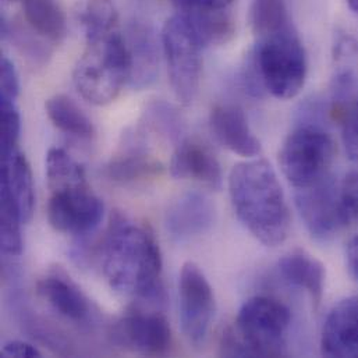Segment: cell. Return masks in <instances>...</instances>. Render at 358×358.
<instances>
[{"mask_svg":"<svg viewBox=\"0 0 358 358\" xmlns=\"http://www.w3.org/2000/svg\"><path fill=\"white\" fill-rule=\"evenodd\" d=\"M343 120V144L349 158L358 164V95L352 106L342 117Z\"/></svg>","mask_w":358,"mask_h":358,"instance_id":"obj_31","label":"cell"},{"mask_svg":"<svg viewBox=\"0 0 358 358\" xmlns=\"http://www.w3.org/2000/svg\"><path fill=\"white\" fill-rule=\"evenodd\" d=\"M348 6L350 7L352 11L358 14V0H348Z\"/></svg>","mask_w":358,"mask_h":358,"instance_id":"obj_37","label":"cell"},{"mask_svg":"<svg viewBox=\"0 0 358 358\" xmlns=\"http://www.w3.org/2000/svg\"><path fill=\"white\" fill-rule=\"evenodd\" d=\"M180 325L194 349H202L215 320L213 290L203 272L194 262L182 265L179 278Z\"/></svg>","mask_w":358,"mask_h":358,"instance_id":"obj_8","label":"cell"},{"mask_svg":"<svg viewBox=\"0 0 358 358\" xmlns=\"http://www.w3.org/2000/svg\"><path fill=\"white\" fill-rule=\"evenodd\" d=\"M105 206L88 184L50 192L48 220L50 226L66 234H87L94 231L103 219Z\"/></svg>","mask_w":358,"mask_h":358,"instance_id":"obj_10","label":"cell"},{"mask_svg":"<svg viewBox=\"0 0 358 358\" xmlns=\"http://www.w3.org/2000/svg\"><path fill=\"white\" fill-rule=\"evenodd\" d=\"M341 195L349 220L358 223V171L350 172L341 182Z\"/></svg>","mask_w":358,"mask_h":358,"instance_id":"obj_33","label":"cell"},{"mask_svg":"<svg viewBox=\"0 0 358 358\" xmlns=\"http://www.w3.org/2000/svg\"><path fill=\"white\" fill-rule=\"evenodd\" d=\"M45 110L52 124L60 131L80 138L94 136V124L80 106L66 95H55L45 103Z\"/></svg>","mask_w":358,"mask_h":358,"instance_id":"obj_23","label":"cell"},{"mask_svg":"<svg viewBox=\"0 0 358 358\" xmlns=\"http://www.w3.org/2000/svg\"><path fill=\"white\" fill-rule=\"evenodd\" d=\"M321 350L327 357L358 358V296L341 301L328 314Z\"/></svg>","mask_w":358,"mask_h":358,"instance_id":"obj_17","label":"cell"},{"mask_svg":"<svg viewBox=\"0 0 358 358\" xmlns=\"http://www.w3.org/2000/svg\"><path fill=\"white\" fill-rule=\"evenodd\" d=\"M143 129L157 133L159 137L179 144L182 134V122L178 110L165 103L154 102L150 103L144 112Z\"/></svg>","mask_w":358,"mask_h":358,"instance_id":"obj_29","label":"cell"},{"mask_svg":"<svg viewBox=\"0 0 358 358\" xmlns=\"http://www.w3.org/2000/svg\"><path fill=\"white\" fill-rule=\"evenodd\" d=\"M144 134L143 129H137L134 133L126 136L120 152L105 168L108 179L129 184L154 179L164 173V165L150 154Z\"/></svg>","mask_w":358,"mask_h":358,"instance_id":"obj_15","label":"cell"},{"mask_svg":"<svg viewBox=\"0 0 358 358\" xmlns=\"http://www.w3.org/2000/svg\"><path fill=\"white\" fill-rule=\"evenodd\" d=\"M180 14L188 21L202 48L224 45L236 32L234 20L226 8H189Z\"/></svg>","mask_w":358,"mask_h":358,"instance_id":"obj_21","label":"cell"},{"mask_svg":"<svg viewBox=\"0 0 358 358\" xmlns=\"http://www.w3.org/2000/svg\"><path fill=\"white\" fill-rule=\"evenodd\" d=\"M346 261L348 269L352 278L358 282V236L350 240L346 250Z\"/></svg>","mask_w":358,"mask_h":358,"instance_id":"obj_36","label":"cell"},{"mask_svg":"<svg viewBox=\"0 0 358 358\" xmlns=\"http://www.w3.org/2000/svg\"><path fill=\"white\" fill-rule=\"evenodd\" d=\"M101 259L103 275L113 290L162 306V255L147 227L116 212L101 244Z\"/></svg>","mask_w":358,"mask_h":358,"instance_id":"obj_1","label":"cell"},{"mask_svg":"<svg viewBox=\"0 0 358 358\" xmlns=\"http://www.w3.org/2000/svg\"><path fill=\"white\" fill-rule=\"evenodd\" d=\"M233 209L244 227L264 245L278 247L290 233V209L279 179L264 159L238 164L229 176Z\"/></svg>","mask_w":358,"mask_h":358,"instance_id":"obj_2","label":"cell"},{"mask_svg":"<svg viewBox=\"0 0 358 358\" xmlns=\"http://www.w3.org/2000/svg\"><path fill=\"white\" fill-rule=\"evenodd\" d=\"M336 145L328 131L306 123L294 129L279 152L285 178L296 188L310 187L331 176Z\"/></svg>","mask_w":358,"mask_h":358,"instance_id":"obj_6","label":"cell"},{"mask_svg":"<svg viewBox=\"0 0 358 358\" xmlns=\"http://www.w3.org/2000/svg\"><path fill=\"white\" fill-rule=\"evenodd\" d=\"M294 199L307 230L317 240H332L350 223L343 206L341 184L332 176L296 189Z\"/></svg>","mask_w":358,"mask_h":358,"instance_id":"obj_9","label":"cell"},{"mask_svg":"<svg viewBox=\"0 0 358 358\" xmlns=\"http://www.w3.org/2000/svg\"><path fill=\"white\" fill-rule=\"evenodd\" d=\"M290 310L276 299L257 296L247 300L236 327L222 336V355L230 357H280L286 355Z\"/></svg>","mask_w":358,"mask_h":358,"instance_id":"obj_4","label":"cell"},{"mask_svg":"<svg viewBox=\"0 0 358 358\" xmlns=\"http://www.w3.org/2000/svg\"><path fill=\"white\" fill-rule=\"evenodd\" d=\"M46 180L50 192L88 184L84 168L62 148H50L48 151Z\"/></svg>","mask_w":358,"mask_h":358,"instance_id":"obj_25","label":"cell"},{"mask_svg":"<svg viewBox=\"0 0 358 358\" xmlns=\"http://www.w3.org/2000/svg\"><path fill=\"white\" fill-rule=\"evenodd\" d=\"M171 175L175 179L196 181L212 189H220L223 184V172L216 155L196 138H184L176 145L171 159Z\"/></svg>","mask_w":358,"mask_h":358,"instance_id":"obj_16","label":"cell"},{"mask_svg":"<svg viewBox=\"0 0 358 358\" xmlns=\"http://www.w3.org/2000/svg\"><path fill=\"white\" fill-rule=\"evenodd\" d=\"M27 24L42 38L60 42L67 34V21L57 0H22Z\"/></svg>","mask_w":358,"mask_h":358,"instance_id":"obj_22","label":"cell"},{"mask_svg":"<svg viewBox=\"0 0 358 358\" xmlns=\"http://www.w3.org/2000/svg\"><path fill=\"white\" fill-rule=\"evenodd\" d=\"M209 126L216 141L230 152L244 158H254L261 154V143L238 106L216 105L210 112Z\"/></svg>","mask_w":358,"mask_h":358,"instance_id":"obj_18","label":"cell"},{"mask_svg":"<svg viewBox=\"0 0 358 358\" xmlns=\"http://www.w3.org/2000/svg\"><path fill=\"white\" fill-rule=\"evenodd\" d=\"M1 35L13 42V45L28 59L35 63H43L50 50L48 45L42 41L39 34H36L28 24L21 25L18 21H1Z\"/></svg>","mask_w":358,"mask_h":358,"instance_id":"obj_28","label":"cell"},{"mask_svg":"<svg viewBox=\"0 0 358 358\" xmlns=\"http://www.w3.org/2000/svg\"><path fill=\"white\" fill-rule=\"evenodd\" d=\"M1 357L38 358L41 357V353L31 343L22 341H11L3 345Z\"/></svg>","mask_w":358,"mask_h":358,"instance_id":"obj_34","label":"cell"},{"mask_svg":"<svg viewBox=\"0 0 358 358\" xmlns=\"http://www.w3.org/2000/svg\"><path fill=\"white\" fill-rule=\"evenodd\" d=\"M215 216L210 198L198 191H187L168 206L165 226L172 237L188 240L206 233L215 223Z\"/></svg>","mask_w":358,"mask_h":358,"instance_id":"obj_14","label":"cell"},{"mask_svg":"<svg viewBox=\"0 0 358 358\" xmlns=\"http://www.w3.org/2000/svg\"><path fill=\"white\" fill-rule=\"evenodd\" d=\"M113 342L133 353L143 356H162L172 345V331L168 318L159 311L134 308L113 327Z\"/></svg>","mask_w":358,"mask_h":358,"instance_id":"obj_11","label":"cell"},{"mask_svg":"<svg viewBox=\"0 0 358 358\" xmlns=\"http://www.w3.org/2000/svg\"><path fill=\"white\" fill-rule=\"evenodd\" d=\"M279 271L287 283L304 290L310 296L315 308L321 306L327 273L324 265L317 258L303 251L290 252L279 261Z\"/></svg>","mask_w":358,"mask_h":358,"instance_id":"obj_19","label":"cell"},{"mask_svg":"<svg viewBox=\"0 0 358 358\" xmlns=\"http://www.w3.org/2000/svg\"><path fill=\"white\" fill-rule=\"evenodd\" d=\"M36 292L62 318L81 327L92 325L96 315L90 299L62 269L52 271L39 279Z\"/></svg>","mask_w":358,"mask_h":358,"instance_id":"obj_12","label":"cell"},{"mask_svg":"<svg viewBox=\"0 0 358 358\" xmlns=\"http://www.w3.org/2000/svg\"><path fill=\"white\" fill-rule=\"evenodd\" d=\"M0 101L15 102L20 94V81L17 70L7 57L1 59L0 64Z\"/></svg>","mask_w":358,"mask_h":358,"instance_id":"obj_32","label":"cell"},{"mask_svg":"<svg viewBox=\"0 0 358 358\" xmlns=\"http://www.w3.org/2000/svg\"><path fill=\"white\" fill-rule=\"evenodd\" d=\"M130 56L124 36L117 31L98 42H90L77 62L73 81L88 102L103 106L113 102L129 84Z\"/></svg>","mask_w":358,"mask_h":358,"instance_id":"obj_5","label":"cell"},{"mask_svg":"<svg viewBox=\"0 0 358 358\" xmlns=\"http://www.w3.org/2000/svg\"><path fill=\"white\" fill-rule=\"evenodd\" d=\"M1 189L14 199L22 223L29 222L35 209V189L31 166L22 152L15 151L1 161Z\"/></svg>","mask_w":358,"mask_h":358,"instance_id":"obj_20","label":"cell"},{"mask_svg":"<svg viewBox=\"0 0 358 358\" xmlns=\"http://www.w3.org/2000/svg\"><path fill=\"white\" fill-rule=\"evenodd\" d=\"M307 55L293 25L258 39L250 57L247 81L255 94L278 99L297 96L307 78Z\"/></svg>","mask_w":358,"mask_h":358,"instance_id":"obj_3","label":"cell"},{"mask_svg":"<svg viewBox=\"0 0 358 358\" xmlns=\"http://www.w3.org/2000/svg\"><path fill=\"white\" fill-rule=\"evenodd\" d=\"M130 56L129 85L134 90L151 87L159 74V43L154 28L144 21H131L123 35Z\"/></svg>","mask_w":358,"mask_h":358,"instance_id":"obj_13","label":"cell"},{"mask_svg":"<svg viewBox=\"0 0 358 358\" xmlns=\"http://www.w3.org/2000/svg\"><path fill=\"white\" fill-rule=\"evenodd\" d=\"M234 0H175L181 10L189 8H226Z\"/></svg>","mask_w":358,"mask_h":358,"instance_id":"obj_35","label":"cell"},{"mask_svg":"<svg viewBox=\"0 0 358 358\" xmlns=\"http://www.w3.org/2000/svg\"><path fill=\"white\" fill-rule=\"evenodd\" d=\"M250 24L258 39L287 28L292 22L286 0H254Z\"/></svg>","mask_w":358,"mask_h":358,"instance_id":"obj_26","label":"cell"},{"mask_svg":"<svg viewBox=\"0 0 358 358\" xmlns=\"http://www.w3.org/2000/svg\"><path fill=\"white\" fill-rule=\"evenodd\" d=\"M1 110V161L18 151L17 144L21 131V117L15 102L0 101Z\"/></svg>","mask_w":358,"mask_h":358,"instance_id":"obj_30","label":"cell"},{"mask_svg":"<svg viewBox=\"0 0 358 358\" xmlns=\"http://www.w3.org/2000/svg\"><path fill=\"white\" fill-rule=\"evenodd\" d=\"M0 245L6 255L17 257L22 252V236L21 224L22 219L20 216L18 208L11 198V195L1 189L0 192Z\"/></svg>","mask_w":358,"mask_h":358,"instance_id":"obj_27","label":"cell"},{"mask_svg":"<svg viewBox=\"0 0 358 358\" xmlns=\"http://www.w3.org/2000/svg\"><path fill=\"white\" fill-rule=\"evenodd\" d=\"M77 20L84 27L90 43L116 32L119 15L112 0H84L77 8Z\"/></svg>","mask_w":358,"mask_h":358,"instance_id":"obj_24","label":"cell"},{"mask_svg":"<svg viewBox=\"0 0 358 358\" xmlns=\"http://www.w3.org/2000/svg\"><path fill=\"white\" fill-rule=\"evenodd\" d=\"M162 49L176 98L182 105H191L199 90L203 48L182 14H176L165 22Z\"/></svg>","mask_w":358,"mask_h":358,"instance_id":"obj_7","label":"cell"}]
</instances>
